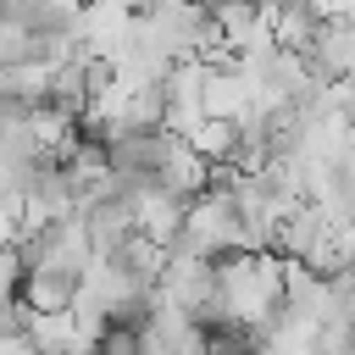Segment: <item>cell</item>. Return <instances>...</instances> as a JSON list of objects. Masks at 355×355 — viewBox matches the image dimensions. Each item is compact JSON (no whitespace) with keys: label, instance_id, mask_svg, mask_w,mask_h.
I'll return each instance as SVG.
<instances>
[{"label":"cell","instance_id":"obj_6","mask_svg":"<svg viewBox=\"0 0 355 355\" xmlns=\"http://www.w3.org/2000/svg\"><path fill=\"white\" fill-rule=\"evenodd\" d=\"M349 89H355V78H349Z\"/></svg>","mask_w":355,"mask_h":355},{"label":"cell","instance_id":"obj_2","mask_svg":"<svg viewBox=\"0 0 355 355\" xmlns=\"http://www.w3.org/2000/svg\"><path fill=\"white\" fill-rule=\"evenodd\" d=\"M83 227H89V244H94V255L100 261H111L133 233H139V222H133V200L128 194H100L94 205H83Z\"/></svg>","mask_w":355,"mask_h":355},{"label":"cell","instance_id":"obj_3","mask_svg":"<svg viewBox=\"0 0 355 355\" xmlns=\"http://www.w3.org/2000/svg\"><path fill=\"white\" fill-rule=\"evenodd\" d=\"M78 288H83V277H67V272H28L17 300L28 305V316H72Z\"/></svg>","mask_w":355,"mask_h":355},{"label":"cell","instance_id":"obj_4","mask_svg":"<svg viewBox=\"0 0 355 355\" xmlns=\"http://www.w3.org/2000/svg\"><path fill=\"white\" fill-rule=\"evenodd\" d=\"M189 144H194V155H200L205 166H233V155H239V122L205 116V122L189 133Z\"/></svg>","mask_w":355,"mask_h":355},{"label":"cell","instance_id":"obj_5","mask_svg":"<svg viewBox=\"0 0 355 355\" xmlns=\"http://www.w3.org/2000/svg\"><path fill=\"white\" fill-rule=\"evenodd\" d=\"M94 355H144V338L133 333V327H111L105 338H100V349Z\"/></svg>","mask_w":355,"mask_h":355},{"label":"cell","instance_id":"obj_1","mask_svg":"<svg viewBox=\"0 0 355 355\" xmlns=\"http://www.w3.org/2000/svg\"><path fill=\"white\" fill-rule=\"evenodd\" d=\"M183 216H189V200L166 194L161 183H150V189L133 194V222H139V233H144L150 244H161V250H178V239H183Z\"/></svg>","mask_w":355,"mask_h":355}]
</instances>
